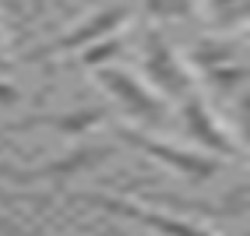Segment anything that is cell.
<instances>
[{"instance_id": "9", "label": "cell", "mask_w": 250, "mask_h": 236, "mask_svg": "<svg viewBox=\"0 0 250 236\" xmlns=\"http://www.w3.org/2000/svg\"><path fill=\"white\" fill-rule=\"evenodd\" d=\"M194 64L208 71V67H219V64H232L240 60V43L236 39H201L194 46Z\"/></svg>"}, {"instance_id": "10", "label": "cell", "mask_w": 250, "mask_h": 236, "mask_svg": "<svg viewBox=\"0 0 250 236\" xmlns=\"http://www.w3.org/2000/svg\"><path fill=\"white\" fill-rule=\"evenodd\" d=\"M148 18L159 21H187L194 18V0H141Z\"/></svg>"}, {"instance_id": "1", "label": "cell", "mask_w": 250, "mask_h": 236, "mask_svg": "<svg viewBox=\"0 0 250 236\" xmlns=\"http://www.w3.org/2000/svg\"><path fill=\"white\" fill-rule=\"evenodd\" d=\"M116 151L109 145H85V148H74L67 151L63 159L53 162H42V166H32V170H14V166H0V180H11V183H49V187H67L78 176H85L88 170L103 166L106 159H113Z\"/></svg>"}, {"instance_id": "16", "label": "cell", "mask_w": 250, "mask_h": 236, "mask_svg": "<svg viewBox=\"0 0 250 236\" xmlns=\"http://www.w3.org/2000/svg\"><path fill=\"white\" fill-rule=\"evenodd\" d=\"M0 229H7V222H0Z\"/></svg>"}, {"instance_id": "4", "label": "cell", "mask_w": 250, "mask_h": 236, "mask_svg": "<svg viewBox=\"0 0 250 236\" xmlns=\"http://www.w3.org/2000/svg\"><path fill=\"white\" fill-rule=\"evenodd\" d=\"M141 67L148 81L169 99H180L194 88V78L190 71L180 64V57L169 49V43L162 39V32H145V43H141Z\"/></svg>"}, {"instance_id": "12", "label": "cell", "mask_w": 250, "mask_h": 236, "mask_svg": "<svg viewBox=\"0 0 250 236\" xmlns=\"http://www.w3.org/2000/svg\"><path fill=\"white\" fill-rule=\"evenodd\" d=\"M124 49V39L120 36H103V39H95L92 46H85V64H92V67H99V64H113V57Z\"/></svg>"}, {"instance_id": "7", "label": "cell", "mask_w": 250, "mask_h": 236, "mask_svg": "<svg viewBox=\"0 0 250 236\" xmlns=\"http://www.w3.org/2000/svg\"><path fill=\"white\" fill-rule=\"evenodd\" d=\"M85 205H95L109 215H120V218H130L152 233H173V236H201L205 229L197 222H187V218H173V215H162V212H152L148 205H138V201H124V197H106V194H81Z\"/></svg>"}, {"instance_id": "15", "label": "cell", "mask_w": 250, "mask_h": 236, "mask_svg": "<svg viewBox=\"0 0 250 236\" xmlns=\"http://www.w3.org/2000/svg\"><path fill=\"white\" fill-rule=\"evenodd\" d=\"M4 67H7V64H4V53H0V71H4Z\"/></svg>"}, {"instance_id": "13", "label": "cell", "mask_w": 250, "mask_h": 236, "mask_svg": "<svg viewBox=\"0 0 250 236\" xmlns=\"http://www.w3.org/2000/svg\"><path fill=\"white\" fill-rule=\"evenodd\" d=\"M18 99H21V92L14 88L11 81H4V78H0V106H14Z\"/></svg>"}, {"instance_id": "3", "label": "cell", "mask_w": 250, "mask_h": 236, "mask_svg": "<svg viewBox=\"0 0 250 236\" xmlns=\"http://www.w3.org/2000/svg\"><path fill=\"white\" fill-rule=\"evenodd\" d=\"M120 141H127V145H134V148L148 151L152 159L166 162L169 170H176L183 180H190V183H208L211 176H219V170H222V162L215 159V155H201V151H187V148H176V145L155 141V138L138 134V130H130V127L120 130Z\"/></svg>"}, {"instance_id": "6", "label": "cell", "mask_w": 250, "mask_h": 236, "mask_svg": "<svg viewBox=\"0 0 250 236\" xmlns=\"http://www.w3.org/2000/svg\"><path fill=\"white\" fill-rule=\"evenodd\" d=\"M180 113H183V127H187V138L197 141L211 155H240V145L229 138V130L211 116L208 103L194 88L187 95H180Z\"/></svg>"}, {"instance_id": "11", "label": "cell", "mask_w": 250, "mask_h": 236, "mask_svg": "<svg viewBox=\"0 0 250 236\" xmlns=\"http://www.w3.org/2000/svg\"><path fill=\"white\" fill-rule=\"evenodd\" d=\"M208 7H211V18L219 28H236L247 21L250 0H208Z\"/></svg>"}, {"instance_id": "14", "label": "cell", "mask_w": 250, "mask_h": 236, "mask_svg": "<svg viewBox=\"0 0 250 236\" xmlns=\"http://www.w3.org/2000/svg\"><path fill=\"white\" fill-rule=\"evenodd\" d=\"M32 127H39V116H28V120H18V124H4L0 127V138L11 134V130H32Z\"/></svg>"}, {"instance_id": "5", "label": "cell", "mask_w": 250, "mask_h": 236, "mask_svg": "<svg viewBox=\"0 0 250 236\" xmlns=\"http://www.w3.org/2000/svg\"><path fill=\"white\" fill-rule=\"evenodd\" d=\"M130 18V7L127 4H116V7H103V11H95L88 21H81L78 28H71L67 36H60L53 39L49 46H39V49H32L28 60L32 64H39V60H49V57H57V53H71V49H85L92 46L95 39H103V36H113L116 28H120L124 21Z\"/></svg>"}, {"instance_id": "2", "label": "cell", "mask_w": 250, "mask_h": 236, "mask_svg": "<svg viewBox=\"0 0 250 236\" xmlns=\"http://www.w3.org/2000/svg\"><path fill=\"white\" fill-rule=\"evenodd\" d=\"M95 78H99V85H103L130 116H138L141 124L155 127V124L166 120L162 99H155L130 71H124V67H113V64H99V67H95Z\"/></svg>"}, {"instance_id": "8", "label": "cell", "mask_w": 250, "mask_h": 236, "mask_svg": "<svg viewBox=\"0 0 250 236\" xmlns=\"http://www.w3.org/2000/svg\"><path fill=\"white\" fill-rule=\"evenodd\" d=\"M103 116L106 109H99V106H88V109H67V113H42L39 116V127H53L60 134H85L92 130L95 124H103Z\"/></svg>"}]
</instances>
